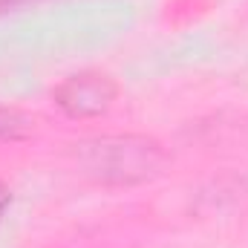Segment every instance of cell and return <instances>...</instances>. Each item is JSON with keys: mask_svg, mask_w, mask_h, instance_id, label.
<instances>
[{"mask_svg": "<svg viewBox=\"0 0 248 248\" xmlns=\"http://www.w3.org/2000/svg\"><path fill=\"white\" fill-rule=\"evenodd\" d=\"M81 170L101 185H139L162 173L168 156L156 139L147 136H101L81 141L78 150Z\"/></svg>", "mask_w": 248, "mask_h": 248, "instance_id": "6da1fadb", "label": "cell"}, {"mask_svg": "<svg viewBox=\"0 0 248 248\" xmlns=\"http://www.w3.org/2000/svg\"><path fill=\"white\" fill-rule=\"evenodd\" d=\"M119 87L104 72H78L61 81L52 93L55 104L61 107L69 119H95L110 110L116 101Z\"/></svg>", "mask_w": 248, "mask_h": 248, "instance_id": "7a4b0ae2", "label": "cell"}, {"mask_svg": "<svg viewBox=\"0 0 248 248\" xmlns=\"http://www.w3.org/2000/svg\"><path fill=\"white\" fill-rule=\"evenodd\" d=\"M32 133V119L15 107H0V141H17Z\"/></svg>", "mask_w": 248, "mask_h": 248, "instance_id": "3957f363", "label": "cell"}, {"mask_svg": "<svg viewBox=\"0 0 248 248\" xmlns=\"http://www.w3.org/2000/svg\"><path fill=\"white\" fill-rule=\"evenodd\" d=\"M6 205H9V190L0 185V214H3V208H6Z\"/></svg>", "mask_w": 248, "mask_h": 248, "instance_id": "277c9868", "label": "cell"}]
</instances>
